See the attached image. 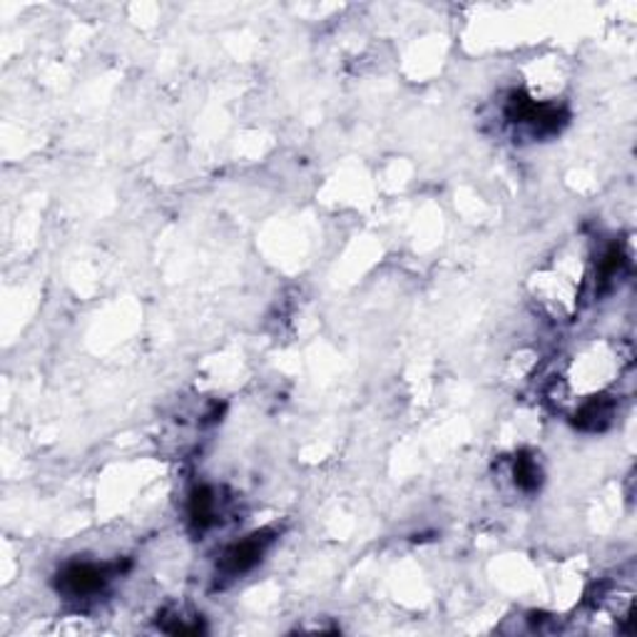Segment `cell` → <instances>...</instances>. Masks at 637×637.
Instances as JSON below:
<instances>
[{"mask_svg": "<svg viewBox=\"0 0 637 637\" xmlns=\"http://www.w3.org/2000/svg\"><path fill=\"white\" fill-rule=\"evenodd\" d=\"M505 115H508L511 123L528 127L535 137L558 135L561 127L565 125V120H568L563 107L538 103V100L525 95L523 90H513L508 105H505Z\"/></svg>", "mask_w": 637, "mask_h": 637, "instance_id": "6da1fadb", "label": "cell"}, {"mask_svg": "<svg viewBox=\"0 0 637 637\" xmlns=\"http://www.w3.org/2000/svg\"><path fill=\"white\" fill-rule=\"evenodd\" d=\"M115 573H123L120 565H97V563H70L58 573V590L70 598H88L100 593Z\"/></svg>", "mask_w": 637, "mask_h": 637, "instance_id": "7a4b0ae2", "label": "cell"}, {"mask_svg": "<svg viewBox=\"0 0 637 637\" xmlns=\"http://www.w3.org/2000/svg\"><path fill=\"white\" fill-rule=\"evenodd\" d=\"M513 479H515V485H518V489L525 493L538 491L541 481H543L538 461H535L531 453H525V451L518 453V456H515V461H513Z\"/></svg>", "mask_w": 637, "mask_h": 637, "instance_id": "5b68a950", "label": "cell"}, {"mask_svg": "<svg viewBox=\"0 0 637 637\" xmlns=\"http://www.w3.org/2000/svg\"><path fill=\"white\" fill-rule=\"evenodd\" d=\"M187 515H189V525L197 533L209 531L212 525L219 521V495H217V491L212 489V485H197V489L189 493Z\"/></svg>", "mask_w": 637, "mask_h": 637, "instance_id": "277c9868", "label": "cell"}, {"mask_svg": "<svg viewBox=\"0 0 637 637\" xmlns=\"http://www.w3.org/2000/svg\"><path fill=\"white\" fill-rule=\"evenodd\" d=\"M271 541H275L271 538V531H259L247 535L245 541L229 545L219 561V573L225 575V578H239V575L257 568Z\"/></svg>", "mask_w": 637, "mask_h": 637, "instance_id": "3957f363", "label": "cell"}]
</instances>
